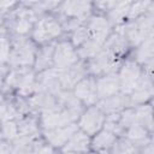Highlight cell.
Masks as SVG:
<instances>
[{"mask_svg":"<svg viewBox=\"0 0 154 154\" xmlns=\"http://www.w3.org/2000/svg\"><path fill=\"white\" fill-rule=\"evenodd\" d=\"M105 130L112 132L116 136H124V128L120 120V113H113L105 116V122H103V128Z\"/></svg>","mask_w":154,"mask_h":154,"instance_id":"26","label":"cell"},{"mask_svg":"<svg viewBox=\"0 0 154 154\" xmlns=\"http://www.w3.org/2000/svg\"><path fill=\"white\" fill-rule=\"evenodd\" d=\"M36 90L48 93L53 96H57L61 90V83L59 78V70L51 67L36 75Z\"/></svg>","mask_w":154,"mask_h":154,"instance_id":"12","label":"cell"},{"mask_svg":"<svg viewBox=\"0 0 154 154\" xmlns=\"http://www.w3.org/2000/svg\"><path fill=\"white\" fill-rule=\"evenodd\" d=\"M19 116V112L14 103H11L7 100L0 99V124L5 120L16 119Z\"/></svg>","mask_w":154,"mask_h":154,"instance_id":"31","label":"cell"},{"mask_svg":"<svg viewBox=\"0 0 154 154\" xmlns=\"http://www.w3.org/2000/svg\"><path fill=\"white\" fill-rule=\"evenodd\" d=\"M117 75L119 78L120 93L124 95H130L141 78L142 70L135 60H128L119 67Z\"/></svg>","mask_w":154,"mask_h":154,"instance_id":"8","label":"cell"},{"mask_svg":"<svg viewBox=\"0 0 154 154\" xmlns=\"http://www.w3.org/2000/svg\"><path fill=\"white\" fill-rule=\"evenodd\" d=\"M87 40H88V30L85 23L76 28L73 31H71V45L76 49L79 48L82 45H84Z\"/></svg>","mask_w":154,"mask_h":154,"instance_id":"32","label":"cell"},{"mask_svg":"<svg viewBox=\"0 0 154 154\" xmlns=\"http://www.w3.org/2000/svg\"><path fill=\"white\" fill-rule=\"evenodd\" d=\"M123 58L113 54L106 48H101L100 52L94 55L91 59L87 60L88 73L91 76H103L108 73H117L119 67L122 66Z\"/></svg>","mask_w":154,"mask_h":154,"instance_id":"6","label":"cell"},{"mask_svg":"<svg viewBox=\"0 0 154 154\" xmlns=\"http://www.w3.org/2000/svg\"><path fill=\"white\" fill-rule=\"evenodd\" d=\"M130 5L131 1H116L113 7L105 14L112 26H118L126 22Z\"/></svg>","mask_w":154,"mask_h":154,"instance_id":"22","label":"cell"},{"mask_svg":"<svg viewBox=\"0 0 154 154\" xmlns=\"http://www.w3.org/2000/svg\"><path fill=\"white\" fill-rule=\"evenodd\" d=\"M18 124V136L30 140H37L40 137L38 131V122L32 116H24L19 120H17Z\"/></svg>","mask_w":154,"mask_h":154,"instance_id":"23","label":"cell"},{"mask_svg":"<svg viewBox=\"0 0 154 154\" xmlns=\"http://www.w3.org/2000/svg\"><path fill=\"white\" fill-rule=\"evenodd\" d=\"M153 36L146 38L143 42H141L135 52V61L140 64H147L149 61H153Z\"/></svg>","mask_w":154,"mask_h":154,"instance_id":"25","label":"cell"},{"mask_svg":"<svg viewBox=\"0 0 154 154\" xmlns=\"http://www.w3.org/2000/svg\"><path fill=\"white\" fill-rule=\"evenodd\" d=\"M116 140V135L105 129H101L99 132L94 135L93 140H90V147L96 154H109V150Z\"/></svg>","mask_w":154,"mask_h":154,"instance_id":"20","label":"cell"},{"mask_svg":"<svg viewBox=\"0 0 154 154\" xmlns=\"http://www.w3.org/2000/svg\"><path fill=\"white\" fill-rule=\"evenodd\" d=\"M40 138L30 140L24 137H17L14 141L11 142V152L10 154H34L37 146L41 143Z\"/></svg>","mask_w":154,"mask_h":154,"instance_id":"24","label":"cell"},{"mask_svg":"<svg viewBox=\"0 0 154 154\" xmlns=\"http://www.w3.org/2000/svg\"><path fill=\"white\" fill-rule=\"evenodd\" d=\"M79 117L81 116L75 112H71V111H67L65 108L57 106L49 111L41 113L40 124H41L43 131H46V130L66 126L69 124H73L78 120Z\"/></svg>","mask_w":154,"mask_h":154,"instance_id":"7","label":"cell"},{"mask_svg":"<svg viewBox=\"0 0 154 154\" xmlns=\"http://www.w3.org/2000/svg\"><path fill=\"white\" fill-rule=\"evenodd\" d=\"M11 152V143L2 141L0 143V154H10Z\"/></svg>","mask_w":154,"mask_h":154,"instance_id":"35","label":"cell"},{"mask_svg":"<svg viewBox=\"0 0 154 154\" xmlns=\"http://www.w3.org/2000/svg\"><path fill=\"white\" fill-rule=\"evenodd\" d=\"M132 154H143L141 150H137V152H135V153H132Z\"/></svg>","mask_w":154,"mask_h":154,"instance_id":"39","label":"cell"},{"mask_svg":"<svg viewBox=\"0 0 154 154\" xmlns=\"http://www.w3.org/2000/svg\"><path fill=\"white\" fill-rule=\"evenodd\" d=\"M153 11L134 19L125 22L122 25H118V28L123 36L125 37L129 46H138L141 42H143L146 38L153 36Z\"/></svg>","mask_w":154,"mask_h":154,"instance_id":"2","label":"cell"},{"mask_svg":"<svg viewBox=\"0 0 154 154\" xmlns=\"http://www.w3.org/2000/svg\"><path fill=\"white\" fill-rule=\"evenodd\" d=\"M34 154H57V152H55L54 147H52L51 144L41 142L37 146V148H36V150H35Z\"/></svg>","mask_w":154,"mask_h":154,"instance_id":"34","label":"cell"},{"mask_svg":"<svg viewBox=\"0 0 154 154\" xmlns=\"http://www.w3.org/2000/svg\"><path fill=\"white\" fill-rule=\"evenodd\" d=\"M57 42H51L47 45H43L41 48L36 51L35 55V63H34V71L35 72H42L45 70H48L53 67V54Z\"/></svg>","mask_w":154,"mask_h":154,"instance_id":"19","label":"cell"},{"mask_svg":"<svg viewBox=\"0 0 154 154\" xmlns=\"http://www.w3.org/2000/svg\"><path fill=\"white\" fill-rule=\"evenodd\" d=\"M36 51L37 49L32 40L26 36L13 35L11 40V52L7 64L11 67H32Z\"/></svg>","mask_w":154,"mask_h":154,"instance_id":"3","label":"cell"},{"mask_svg":"<svg viewBox=\"0 0 154 154\" xmlns=\"http://www.w3.org/2000/svg\"><path fill=\"white\" fill-rule=\"evenodd\" d=\"M95 84H96L99 100H102L120 93V84H119V78L117 73L99 76L95 78Z\"/></svg>","mask_w":154,"mask_h":154,"instance_id":"16","label":"cell"},{"mask_svg":"<svg viewBox=\"0 0 154 154\" xmlns=\"http://www.w3.org/2000/svg\"><path fill=\"white\" fill-rule=\"evenodd\" d=\"M89 147H90V137L78 129L61 149H63V153L72 152V153L84 154L88 152Z\"/></svg>","mask_w":154,"mask_h":154,"instance_id":"21","label":"cell"},{"mask_svg":"<svg viewBox=\"0 0 154 154\" xmlns=\"http://www.w3.org/2000/svg\"><path fill=\"white\" fill-rule=\"evenodd\" d=\"M11 52V40L4 34L0 35V66H5L8 63Z\"/></svg>","mask_w":154,"mask_h":154,"instance_id":"33","label":"cell"},{"mask_svg":"<svg viewBox=\"0 0 154 154\" xmlns=\"http://www.w3.org/2000/svg\"><path fill=\"white\" fill-rule=\"evenodd\" d=\"M103 122H105V114L95 105L87 107V109L83 111V113L78 118L77 126L81 131H83L88 136H94L103 128Z\"/></svg>","mask_w":154,"mask_h":154,"instance_id":"9","label":"cell"},{"mask_svg":"<svg viewBox=\"0 0 154 154\" xmlns=\"http://www.w3.org/2000/svg\"><path fill=\"white\" fill-rule=\"evenodd\" d=\"M88 154H96V153H88Z\"/></svg>","mask_w":154,"mask_h":154,"instance_id":"41","label":"cell"},{"mask_svg":"<svg viewBox=\"0 0 154 154\" xmlns=\"http://www.w3.org/2000/svg\"><path fill=\"white\" fill-rule=\"evenodd\" d=\"M134 108H135V112H136L138 124L144 126L150 132L152 129H153V126H152V106L148 105V103H143V105L136 106Z\"/></svg>","mask_w":154,"mask_h":154,"instance_id":"28","label":"cell"},{"mask_svg":"<svg viewBox=\"0 0 154 154\" xmlns=\"http://www.w3.org/2000/svg\"><path fill=\"white\" fill-rule=\"evenodd\" d=\"M5 32V26H4V23H2V19L0 17V35Z\"/></svg>","mask_w":154,"mask_h":154,"instance_id":"37","label":"cell"},{"mask_svg":"<svg viewBox=\"0 0 154 154\" xmlns=\"http://www.w3.org/2000/svg\"><path fill=\"white\" fill-rule=\"evenodd\" d=\"M78 130L77 123L69 124L66 126L52 129V130H46L43 131V136L47 141L48 144H51L54 148H63L65 143L72 137V135Z\"/></svg>","mask_w":154,"mask_h":154,"instance_id":"15","label":"cell"},{"mask_svg":"<svg viewBox=\"0 0 154 154\" xmlns=\"http://www.w3.org/2000/svg\"><path fill=\"white\" fill-rule=\"evenodd\" d=\"M63 28L58 18L47 13L41 16L36 20L30 35L34 42L40 45H47L51 42H55V38H58Z\"/></svg>","mask_w":154,"mask_h":154,"instance_id":"5","label":"cell"},{"mask_svg":"<svg viewBox=\"0 0 154 154\" xmlns=\"http://www.w3.org/2000/svg\"><path fill=\"white\" fill-rule=\"evenodd\" d=\"M63 154H79V153H72V152H64Z\"/></svg>","mask_w":154,"mask_h":154,"instance_id":"38","label":"cell"},{"mask_svg":"<svg viewBox=\"0 0 154 154\" xmlns=\"http://www.w3.org/2000/svg\"><path fill=\"white\" fill-rule=\"evenodd\" d=\"M26 103H28V108L30 111L40 112V113H43V112L49 111L58 106L57 96H53V95L41 91V90H36L32 95H30Z\"/></svg>","mask_w":154,"mask_h":154,"instance_id":"17","label":"cell"},{"mask_svg":"<svg viewBox=\"0 0 154 154\" xmlns=\"http://www.w3.org/2000/svg\"><path fill=\"white\" fill-rule=\"evenodd\" d=\"M0 132L6 142H12L18 137V124L16 119H10L5 120L4 123L0 124Z\"/></svg>","mask_w":154,"mask_h":154,"instance_id":"30","label":"cell"},{"mask_svg":"<svg viewBox=\"0 0 154 154\" xmlns=\"http://www.w3.org/2000/svg\"><path fill=\"white\" fill-rule=\"evenodd\" d=\"M76 48L69 41H60L55 43L53 54V67L57 70L67 69L79 61Z\"/></svg>","mask_w":154,"mask_h":154,"instance_id":"10","label":"cell"},{"mask_svg":"<svg viewBox=\"0 0 154 154\" xmlns=\"http://www.w3.org/2000/svg\"><path fill=\"white\" fill-rule=\"evenodd\" d=\"M154 4L152 1H136V2H131L130 8H129V13H128V18L126 22L129 20H134L150 11H153Z\"/></svg>","mask_w":154,"mask_h":154,"instance_id":"27","label":"cell"},{"mask_svg":"<svg viewBox=\"0 0 154 154\" xmlns=\"http://www.w3.org/2000/svg\"><path fill=\"white\" fill-rule=\"evenodd\" d=\"M93 11V4L89 1H64L55 8L57 18L61 24L63 31H73L84 24Z\"/></svg>","mask_w":154,"mask_h":154,"instance_id":"1","label":"cell"},{"mask_svg":"<svg viewBox=\"0 0 154 154\" xmlns=\"http://www.w3.org/2000/svg\"><path fill=\"white\" fill-rule=\"evenodd\" d=\"M87 76H88L87 64L82 60H79L77 64L67 69L59 70V78L63 90H72L73 87Z\"/></svg>","mask_w":154,"mask_h":154,"instance_id":"13","label":"cell"},{"mask_svg":"<svg viewBox=\"0 0 154 154\" xmlns=\"http://www.w3.org/2000/svg\"><path fill=\"white\" fill-rule=\"evenodd\" d=\"M137 147L126 137L122 136L117 138L109 150V154H132L137 152Z\"/></svg>","mask_w":154,"mask_h":154,"instance_id":"29","label":"cell"},{"mask_svg":"<svg viewBox=\"0 0 154 154\" xmlns=\"http://www.w3.org/2000/svg\"><path fill=\"white\" fill-rule=\"evenodd\" d=\"M4 141V138H2V136H1V132H0V143Z\"/></svg>","mask_w":154,"mask_h":154,"instance_id":"40","label":"cell"},{"mask_svg":"<svg viewBox=\"0 0 154 154\" xmlns=\"http://www.w3.org/2000/svg\"><path fill=\"white\" fill-rule=\"evenodd\" d=\"M152 76L142 72L141 78L136 85V88L128 95L129 107H135L146 103L153 95V81Z\"/></svg>","mask_w":154,"mask_h":154,"instance_id":"14","label":"cell"},{"mask_svg":"<svg viewBox=\"0 0 154 154\" xmlns=\"http://www.w3.org/2000/svg\"><path fill=\"white\" fill-rule=\"evenodd\" d=\"M7 72H8V69L6 66H0V90L4 87V83H5V78H6Z\"/></svg>","mask_w":154,"mask_h":154,"instance_id":"36","label":"cell"},{"mask_svg":"<svg viewBox=\"0 0 154 154\" xmlns=\"http://www.w3.org/2000/svg\"><path fill=\"white\" fill-rule=\"evenodd\" d=\"M72 93L82 102L83 106L90 107V106H95L99 102L95 78L93 76H87L82 81H79L73 87Z\"/></svg>","mask_w":154,"mask_h":154,"instance_id":"11","label":"cell"},{"mask_svg":"<svg viewBox=\"0 0 154 154\" xmlns=\"http://www.w3.org/2000/svg\"><path fill=\"white\" fill-rule=\"evenodd\" d=\"M96 106L101 109V112L105 116L113 114V113H120L122 111H124L125 108L129 107L128 95H124L122 93L116 94L113 96H109V97L99 100V102L96 103Z\"/></svg>","mask_w":154,"mask_h":154,"instance_id":"18","label":"cell"},{"mask_svg":"<svg viewBox=\"0 0 154 154\" xmlns=\"http://www.w3.org/2000/svg\"><path fill=\"white\" fill-rule=\"evenodd\" d=\"M4 85L16 89L22 96H30L36 91V73L32 67H11Z\"/></svg>","mask_w":154,"mask_h":154,"instance_id":"4","label":"cell"}]
</instances>
